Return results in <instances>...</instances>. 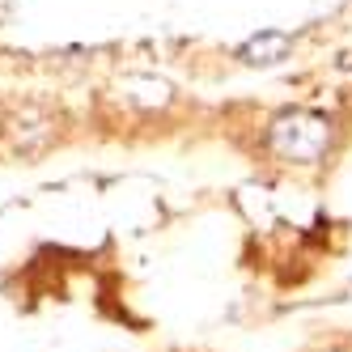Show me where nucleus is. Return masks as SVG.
I'll return each instance as SVG.
<instances>
[{
  "mask_svg": "<svg viewBox=\"0 0 352 352\" xmlns=\"http://www.w3.org/2000/svg\"><path fill=\"white\" fill-rule=\"evenodd\" d=\"M267 144L276 157L297 162V166H314L327 157L331 148V119L318 111H285L272 119L267 128Z\"/></svg>",
  "mask_w": 352,
  "mask_h": 352,
  "instance_id": "nucleus-1",
  "label": "nucleus"
},
{
  "mask_svg": "<svg viewBox=\"0 0 352 352\" xmlns=\"http://www.w3.org/2000/svg\"><path fill=\"white\" fill-rule=\"evenodd\" d=\"M289 52H293V34H285V30H259V34H250L238 47V60L242 64H255V68H267V64H280Z\"/></svg>",
  "mask_w": 352,
  "mask_h": 352,
  "instance_id": "nucleus-2",
  "label": "nucleus"
}]
</instances>
